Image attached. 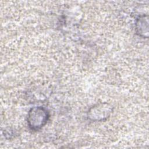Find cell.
Listing matches in <instances>:
<instances>
[{
    "label": "cell",
    "mask_w": 149,
    "mask_h": 149,
    "mask_svg": "<svg viewBox=\"0 0 149 149\" xmlns=\"http://www.w3.org/2000/svg\"><path fill=\"white\" fill-rule=\"evenodd\" d=\"M135 29L136 33L143 38L148 37V16L142 15L139 16L135 22Z\"/></svg>",
    "instance_id": "cell-3"
},
{
    "label": "cell",
    "mask_w": 149,
    "mask_h": 149,
    "mask_svg": "<svg viewBox=\"0 0 149 149\" xmlns=\"http://www.w3.org/2000/svg\"><path fill=\"white\" fill-rule=\"evenodd\" d=\"M49 118V113L45 108L35 107L31 108L28 112L27 125L31 130L37 131L46 125Z\"/></svg>",
    "instance_id": "cell-1"
},
{
    "label": "cell",
    "mask_w": 149,
    "mask_h": 149,
    "mask_svg": "<svg viewBox=\"0 0 149 149\" xmlns=\"http://www.w3.org/2000/svg\"><path fill=\"white\" fill-rule=\"evenodd\" d=\"M113 107L106 102L97 104L90 108L88 118L93 121H101L107 119L112 112Z\"/></svg>",
    "instance_id": "cell-2"
}]
</instances>
